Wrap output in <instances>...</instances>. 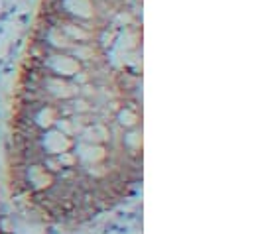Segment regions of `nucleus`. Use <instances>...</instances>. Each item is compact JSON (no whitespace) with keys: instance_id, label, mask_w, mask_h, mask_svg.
<instances>
[{"instance_id":"nucleus-1","label":"nucleus","mask_w":254,"mask_h":234,"mask_svg":"<svg viewBox=\"0 0 254 234\" xmlns=\"http://www.w3.org/2000/svg\"><path fill=\"white\" fill-rule=\"evenodd\" d=\"M54 181H56V176L48 172L42 164H28L24 168V185L30 195L48 191L54 185Z\"/></svg>"},{"instance_id":"nucleus-2","label":"nucleus","mask_w":254,"mask_h":234,"mask_svg":"<svg viewBox=\"0 0 254 234\" xmlns=\"http://www.w3.org/2000/svg\"><path fill=\"white\" fill-rule=\"evenodd\" d=\"M38 144H40V148H42V152H44L46 156H60V154H64V152L73 150L75 138L65 136V134H62V132L56 130V128H50V130H44V132L40 134Z\"/></svg>"},{"instance_id":"nucleus-3","label":"nucleus","mask_w":254,"mask_h":234,"mask_svg":"<svg viewBox=\"0 0 254 234\" xmlns=\"http://www.w3.org/2000/svg\"><path fill=\"white\" fill-rule=\"evenodd\" d=\"M73 152H75L77 162H79L81 168L103 164L109 158V146L107 144H87V142H77L75 140Z\"/></svg>"},{"instance_id":"nucleus-4","label":"nucleus","mask_w":254,"mask_h":234,"mask_svg":"<svg viewBox=\"0 0 254 234\" xmlns=\"http://www.w3.org/2000/svg\"><path fill=\"white\" fill-rule=\"evenodd\" d=\"M77 142H87V144H109L111 142V124L105 122H91L85 126L79 136L75 138Z\"/></svg>"},{"instance_id":"nucleus-5","label":"nucleus","mask_w":254,"mask_h":234,"mask_svg":"<svg viewBox=\"0 0 254 234\" xmlns=\"http://www.w3.org/2000/svg\"><path fill=\"white\" fill-rule=\"evenodd\" d=\"M121 146H123V150L127 152L130 158L142 160V148H144V142H142V126L132 128V130H125V134L121 138Z\"/></svg>"},{"instance_id":"nucleus-6","label":"nucleus","mask_w":254,"mask_h":234,"mask_svg":"<svg viewBox=\"0 0 254 234\" xmlns=\"http://www.w3.org/2000/svg\"><path fill=\"white\" fill-rule=\"evenodd\" d=\"M115 122H117L123 130L138 128V126H142V111L132 109V107H123V109L117 113Z\"/></svg>"},{"instance_id":"nucleus-7","label":"nucleus","mask_w":254,"mask_h":234,"mask_svg":"<svg viewBox=\"0 0 254 234\" xmlns=\"http://www.w3.org/2000/svg\"><path fill=\"white\" fill-rule=\"evenodd\" d=\"M42 166L48 170V172H52L54 176H58L64 168H62V164L58 162V156H46L44 160H42Z\"/></svg>"},{"instance_id":"nucleus-8","label":"nucleus","mask_w":254,"mask_h":234,"mask_svg":"<svg viewBox=\"0 0 254 234\" xmlns=\"http://www.w3.org/2000/svg\"><path fill=\"white\" fill-rule=\"evenodd\" d=\"M58 162L62 164V168H77V166H79L77 156H75V152H73V150L60 154V156H58Z\"/></svg>"}]
</instances>
